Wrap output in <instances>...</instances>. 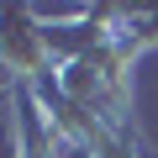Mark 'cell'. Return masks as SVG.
I'll list each match as a JSON object with an SVG mask.
<instances>
[{
    "label": "cell",
    "mask_w": 158,
    "mask_h": 158,
    "mask_svg": "<svg viewBox=\"0 0 158 158\" xmlns=\"http://www.w3.org/2000/svg\"><path fill=\"white\" fill-rule=\"evenodd\" d=\"M132 58L121 53V42H106L95 53H79L69 63L53 69L58 79V90L79 106V111H90L106 132H116L127 148H137V127H132Z\"/></svg>",
    "instance_id": "6da1fadb"
},
{
    "label": "cell",
    "mask_w": 158,
    "mask_h": 158,
    "mask_svg": "<svg viewBox=\"0 0 158 158\" xmlns=\"http://www.w3.org/2000/svg\"><path fill=\"white\" fill-rule=\"evenodd\" d=\"M53 53L42 37V21L32 6H0V74L11 85H37L42 74H53Z\"/></svg>",
    "instance_id": "7a4b0ae2"
},
{
    "label": "cell",
    "mask_w": 158,
    "mask_h": 158,
    "mask_svg": "<svg viewBox=\"0 0 158 158\" xmlns=\"http://www.w3.org/2000/svg\"><path fill=\"white\" fill-rule=\"evenodd\" d=\"M116 42L127 58L158 48V6H121V21H116Z\"/></svg>",
    "instance_id": "3957f363"
},
{
    "label": "cell",
    "mask_w": 158,
    "mask_h": 158,
    "mask_svg": "<svg viewBox=\"0 0 158 158\" xmlns=\"http://www.w3.org/2000/svg\"><path fill=\"white\" fill-rule=\"evenodd\" d=\"M0 90H16V85H11V79H6V74H0Z\"/></svg>",
    "instance_id": "277c9868"
}]
</instances>
